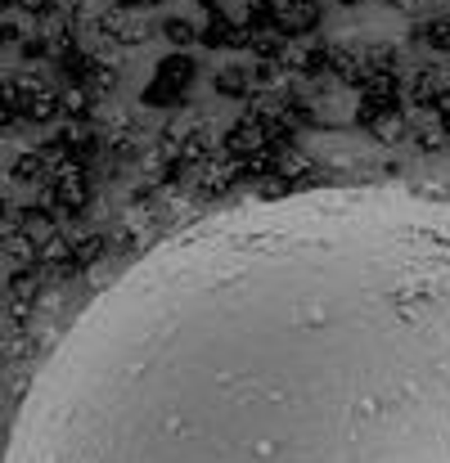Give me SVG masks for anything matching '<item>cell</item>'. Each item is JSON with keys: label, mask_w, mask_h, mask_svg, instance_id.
Wrapping results in <instances>:
<instances>
[{"label": "cell", "mask_w": 450, "mask_h": 463, "mask_svg": "<svg viewBox=\"0 0 450 463\" xmlns=\"http://www.w3.org/2000/svg\"><path fill=\"white\" fill-rule=\"evenodd\" d=\"M9 463H450V194L315 184L167 230L81 310Z\"/></svg>", "instance_id": "obj_1"}]
</instances>
